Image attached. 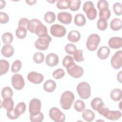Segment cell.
I'll return each mask as SVG.
<instances>
[{
	"label": "cell",
	"mask_w": 122,
	"mask_h": 122,
	"mask_svg": "<svg viewBox=\"0 0 122 122\" xmlns=\"http://www.w3.org/2000/svg\"><path fill=\"white\" fill-rule=\"evenodd\" d=\"M74 94L71 91H67L62 93L61 97L60 104L64 110L70 109L74 101Z\"/></svg>",
	"instance_id": "6da1fadb"
},
{
	"label": "cell",
	"mask_w": 122,
	"mask_h": 122,
	"mask_svg": "<svg viewBox=\"0 0 122 122\" xmlns=\"http://www.w3.org/2000/svg\"><path fill=\"white\" fill-rule=\"evenodd\" d=\"M77 92L82 99L89 98L91 93V88L90 84L85 81L80 82L77 87Z\"/></svg>",
	"instance_id": "7a4b0ae2"
},
{
	"label": "cell",
	"mask_w": 122,
	"mask_h": 122,
	"mask_svg": "<svg viewBox=\"0 0 122 122\" xmlns=\"http://www.w3.org/2000/svg\"><path fill=\"white\" fill-rule=\"evenodd\" d=\"M83 10L90 20H93L96 18L97 12L96 9L94 8V4L92 1H86L83 4Z\"/></svg>",
	"instance_id": "3957f363"
},
{
	"label": "cell",
	"mask_w": 122,
	"mask_h": 122,
	"mask_svg": "<svg viewBox=\"0 0 122 122\" xmlns=\"http://www.w3.org/2000/svg\"><path fill=\"white\" fill-rule=\"evenodd\" d=\"M100 42V37L97 34L90 35L86 41V47L90 51L96 50Z\"/></svg>",
	"instance_id": "277c9868"
},
{
	"label": "cell",
	"mask_w": 122,
	"mask_h": 122,
	"mask_svg": "<svg viewBox=\"0 0 122 122\" xmlns=\"http://www.w3.org/2000/svg\"><path fill=\"white\" fill-rule=\"evenodd\" d=\"M91 105L94 110L97 111L102 115L108 109L102 99L99 97L94 98L91 102Z\"/></svg>",
	"instance_id": "5b68a950"
},
{
	"label": "cell",
	"mask_w": 122,
	"mask_h": 122,
	"mask_svg": "<svg viewBox=\"0 0 122 122\" xmlns=\"http://www.w3.org/2000/svg\"><path fill=\"white\" fill-rule=\"evenodd\" d=\"M51 41V38L49 35L44 37H41L36 41L35 46L36 49L39 50L44 51L48 48L49 44Z\"/></svg>",
	"instance_id": "8992f818"
},
{
	"label": "cell",
	"mask_w": 122,
	"mask_h": 122,
	"mask_svg": "<svg viewBox=\"0 0 122 122\" xmlns=\"http://www.w3.org/2000/svg\"><path fill=\"white\" fill-rule=\"evenodd\" d=\"M50 118L56 122H63L65 120V115L57 108L52 107L49 111Z\"/></svg>",
	"instance_id": "52a82bcc"
},
{
	"label": "cell",
	"mask_w": 122,
	"mask_h": 122,
	"mask_svg": "<svg viewBox=\"0 0 122 122\" xmlns=\"http://www.w3.org/2000/svg\"><path fill=\"white\" fill-rule=\"evenodd\" d=\"M66 69L68 74L74 78H80L84 73V70L83 68L78 66L75 63L70 68Z\"/></svg>",
	"instance_id": "ba28073f"
},
{
	"label": "cell",
	"mask_w": 122,
	"mask_h": 122,
	"mask_svg": "<svg viewBox=\"0 0 122 122\" xmlns=\"http://www.w3.org/2000/svg\"><path fill=\"white\" fill-rule=\"evenodd\" d=\"M41 106V103L40 100L34 98L30 100L29 103V112L30 115H34L40 112Z\"/></svg>",
	"instance_id": "9c48e42d"
},
{
	"label": "cell",
	"mask_w": 122,
	"mask_h": 122,
	"mask_svg": "<svg viewBox=\"0 0 122 122\" xmlns=\"http://www.w3.org/2000/svg\"><path fill=\"white\" fill-rule=\"evenodd\" d=\"M11 83L12 86L16 90L22 89L25 85L24 79L19 74H15L12 76L11 78Z\"/></svg>",
	"instance_id": "30bf717a"
},
{
	"label": "cell",
	"mask_w": 122,
	"mask_h": 122,
	"mask_svg": "<svg viewBox=\"0 0 122 122\" xmlns=\"http://www.w3.org/2000/svg\"><path fill=\"white\" fill-rule=\"evenodd\" d=\"M50 32L51 34L54 37H62L65 35L66 30L63 26L55 24L51 27Z\"/></svg>",
	"instance_id": "8fae6325"
},
{
	"label": "cell",
	"mask_w": 122,
	"mask_h": 122,
	"mask_svg": "<svg viewBox=\"0 0 122 122\" xmlns=\"http://www.w3.org/2000/svg\"><path fill=\"white\" fill-rule=\"evenodd\" d=\"M111 63L112 67L116 69H120L122 65V51H117L113 55L111 60Z\"/></svg>",
	"instance_id": "7c38bea8"
},
{
	"label": "cell",
	"mask_w": 122,
	"mask_h": 122,
	"mask_svg": "<svg viewBox=\"0 0 122 122\" xmlns=\"http://www.w3.org/2000/svg\"><path fill=\"white\" fill-rule=\"evenodd\" d=\"M27 77L29 81L34 84L41 83L44 79V77L42 74L35 71L30 72L28 74Z\"/></svg>",
	"instance_id": "4fadbf2b"
},
{
	"label": "cell",
	"mask_w": 122,
	"mask_h": 122,
	"mask_svg": "<svg viewBox=\"0 0 122 122\" xmlns=\"http://www.w3.org/2000/svg\"><path fill=\"white\" fill-rule=\"evenodd\" d=\"M57 19L60 22L65 24L71 23L72 20V15L67 12H61L58 14Z\"/></svg>",
	"instance_id": "5bb4252c"
},
{
	"label": "cell",
	"mask_w": 122,
	"mask_h": 122,
	"mask_svg": "<svg viewBox=\"0 0 122 122\" xmlns=\"http://www.w3.org/2000/svg\"><path fill=\"white\" fill-rule=\"evenodd\" d=\"M45 61L48 66L50 67L55 66L59 62L58 56L55 53H51L47 55Z\"/></svg>",
	"instance_id": "9a60e30c"
},
{
	"label": "cell",
	"mask_w": 122,
	"mask_h": 122,
	"mask_svg": "<svg viewBox=\"0 0 122 122\" xmlns=\"http://www.w3.org/2000/svg\"><path fill=\"white\" fill-rule=\"evenodd\" d=\"M108 45L112 49H119L122 46V39L121 37H113L110 38Z\"/></svg>",
	"instance_id": "2e32d148"
},
{
	"label": "cell",
	"mask_w": 122,
	"mask_h": 122,
	"mask_svg": "<svg viewBox=\"0 0 122 122\" xmlns=\"http://www.w3.org/2000/svg\"><path fill=\"white\" fill-rule=\"evenodd\" d=\"M1 52L4 57L9 58L13 55L14 53V49L12 46L9 44H7L2 47Z\"/></svg>",
	"instance_id": "e0dca14e"
},
{
	"label": "cell",
	"mask_w": 122,
	"mask_h": 122,
	"mask_svg": "<svg viewBox=\"0 0 122 122\" xmlns=\"http://www.w3.org/2000/svg\"><path fill=\"white\" fill-rule=\"evenodd\" d=\"M122 116V113L119 111L109 110L104 116L106 119L112 121H115L119 119Z\"/></svg>",
	"instance_id": "ac0fdd59"
},
{
	"label": "cell",
	"mask_w": 122,
	"mask_h": 122,
	"mask_svg": "<svg viewBox=\"0 0 122 122\" xmlns=\"http://www.w3.org/2000/svg\"><path fill=\"white\" fill-rule=\"evenodd\" d=\"M110 53V49L107 46H102L97 51V56L101 60H105L108 58Z\"/></svg>",
	"instance_id": "d6986e66"
},
{
	"label": "cell",
	"mask_w": 122,
	"mask_h": 122,
	"mask_svg": "<svg viewBox=\"0 0 122 122\" xmlns=\"http://www.w3.org/2000/svg\"><path fill=\"white\" fill-rule=\"evenodd\" d=\"M35 33L39 37H44L48 35V30L47 27L42 23L40 24L36 28Z\"/></svg>",
	"instance_id": "ffe728a7"
},
{
	"label": "cell",
	"mask_w": 122,
	"mask_h": 122,
	"mask_svg": "<svg viewBox=\"0 0 122 122\" xmlns=\"http://www.w3.org/2000/svg\"><path fill=\"white\" fill-rule=\"evenodd\" d=\"M1 107H2L7 111L13 109L14 107V102L11 97L4 98L3 101L1 102Z\"/></svg>",
	"instance_id": "44dd1931"
},
{
	"label": "cell",
	"mask_w": 122,
	"mask_h": 122,
	"mask_svg": "<svg viewBox=\"0 0 122 122\" xmlns=\"http://www.w3.org/2000/svg\"><path fill=\"white\" fill-rule=\"evenodd\" d=\"M56 87L55 82L52 80H47L43 84V89L47 92H53Z\"/></svg>",
	"instance_id": "7402d4cb"
},
{
	"label": "cell",
	"mask_w": 122,
	"mask_h": 122,
	"mask_svg": "<svg viewBox=\"0 0 122 122\" xmlns=\"http://www.w3.org/2000/svg\"><path fill=\"white\" fill-rule=\"evenodd\" d=\"M41 23V22L40 20L37 19H32L29 21L27 29L30 32L35 33L37 27Z\"/></svg>",
	"instance_id": "603a6c76"
},
{
	"label": "cell",
	"mask_w": 122,
	"mask_h": 122,
	"mask_svg": "<svg viewBox=\"0 0 122 122\" xmlns=\"http://www.w3.org/2000/svg\"><path fill=\"white\" fill-rule=\"evenodd\" d=\"M82 117L87 122H92L95 118V114L90 109L84 110L82 113Z\"/></svg>",
	"instance_id": "cb8c5ba5"
},
{
	"label": "cell",
	"mask_w": 122,
	"mask_h": 122,
	"mask_svg": "<svg viewBox=\"0 0 122 122\" xmlns=\"http://www.w3.org/2000/svg\"><path fill=\"white\" fill-rule=\"evenodd\" d=\"M81 38V34L77 30H73L71 31L68 35V39L72 42H76Z\"/></svg>",
	"instance_id": "d4e9b609"
},
{
	"label": "cell",
	"mask_w": 122,
	"mask_h": 122,
	"mask_svg": "<svg viewBox=\"0 0 122 122\" xmlns=\"http://www.w3.org/2000/svg\"><path fill=\"white\" fill-rule=\"evenodd\" d=\"M110 97L113 101L116 102L120 101L122 97V90L118 88L114 89L111 92Z\"/></svg>",
	"instance_id": "484cf974"
},
{
	"label": "cell",
	"mask_w": 122,
	"mask_h": 122,
	"mask_svg": "<svg viewBox=\"0 0 122 122\" xmlns=\"http://www.w3.org/2000/svg\"><path fill=\"white\" fill-rule=\"evenodd\" d=\"M74 22L78 26H83L85 24L86 20L85 17L83 14L79 13L75 16Z\"/></svg>",
	"instance_id": "4316f807"
},
{
	"label": "cell",
	"mask_w": 122,
	"mask_h": 122,
	"mask_svg": "<svg viewBox=\"0 0 122 122\" xmlns=\"http://www.w3.org/2000/svg\"><path fill=\"white\" fill-rule=\"evenodd\" d=\"M110 27L112 30L118 31L122 28V20L118 18H114L110 23Z\"/></svg>",
	"instance_id": "83f0119b"
},
{
	"label": "cell",
	"mask_w": 122,
	"mask_h": 122,
	"mask_svg": "<svg viewBox=\"0 0 122 122\" xmlns=\"http://www.w3.org/2000/svg\"><path fill=\"white\" fill-rule=\"evenodd\" d=\"M10 65L8 61L5 60H0V74L2 75L6 73L9 69Z\"/></svg>",
	"instance_id": "f1b7e54d"
},
{
	"label": "cell",
	"mask_w": 122,
	"mask_h": 122,
	"mask_svg": "<svg viewBox=\"0 0 122 122\" xmlns=\"http://www.w3.org/2000/svg\"><path fill=\"white\" fill-rule=\"evenodd\" d=\"M81 1L79 0H69L68 8L71 10L75 11L78 10L80 7Z\"/></svg>",
	"instance_id": "f546056e"
},
{
	"label": "cell",
	"mask_w": 122,
	"mask_h": 122,
	"mask_svg": "<svg viewBox=\"0 0 122 122\" xmlns=\"http://www.w3.org/2000/svg\"><path fill=\"white\" fill-rule=\"evenodd\" d=\"M27 29L23 27H19L16 30V35L17 37L20 39L25 38L27 35Z\"/></svg>",
	"instance_id": "4dcf8cb0"
},
{
	"label": "cell",
	"mask_w": 122,
	"mask_h": 122,
	"mask_svg": "<svg viewBox=\"0 0 122 122\" xmlns=\"http://www.w3.org/2000/svg\"><path fill=\"white\" fill-rule=\"evenodd\" d=\"M44 19L46 22L50 24L52 23L56 19V15L52 11H48L44 14Z\"/></svg>",
	"instance_id": "1f68e13d"
},
{
	"label": "cell",
	"mask_w": 122,
	"mask_h": 122,
	"mask_svg": "<svg viewBox=\"0 0 122 122\" xmlns=\"http://www.w3.org/2000/svg\"><path fill=\"white\" fill-rule=\"evenodd\" d=\"M74 63L72 57L69 55H66L62 60V65L66 69L70 68Z\"/></svg>",
	"instance_id": "d6a6232c"
},
{
	"label": "cell",
	"mask_w": 122,
	"mask_h": 122,
	"mask_svg": "<svg viewBox=\"0 0 122 122\" xmlns=\"http://www.w3.org/2000/svg\"><path fill=\"white\" fill-rule=\"evenodd\" d=\"M2 41L3 43L5 44H10L11 43L13 40V36L12 34L9 32H7L4 33L1 36Z\"/></svg>",
	"instance_id": "836d02e7"
},
{
	"label": "cell",
	"mask_w": 122,
	"mask_h": 122,
	"mask_svg": "<svg viewBox=\"0 0 122 122\" xmlns=\"http://www.w3.org/2000/svg\"><path fill=\"white\" fill-rule=\"evenodd\" d=\"M111 14V12L109 8H105L100 10L99 16L100 18H103L107 20L110 18Z\"/></svg>",
	"instance_id": "e575fe53"
},
{
	"label": "cell",
	"mask_w": 122,
	"mask_h": 122,
	"mask_svg": "<svg viewBox=\"0 0 122 122\" xmlns=\"http://www.w3.org/2000/svg\"><path fill=\"white\" fill-rule=\"evenodd\" d=\"M74 108L76 111L78 112H81L85 109V105L84 102L80 100H77L74 103Z\"/></svg>",
	"instance_id": "d590c367"
},
{
	"label": "cell",
	"mask_w": 122,
	"mask_h": 122,
	"mask_svg": "<svg viewBox=\"0 0 122 122\" xmlns=\"http://www.w3.org/2000/svg\"><path fill=\"white\" fill-rule=\"evenodd\" d=\"M26 108V106L25 103L23 102H20L16 105L15 108V110L17 114L20 116L25 112Z\"/></svg>",
	"instance_id": "8d00e7d4"
},
{
	"label": "cell",
	"mask_w": 122,
	"mask_h": 122,
	"mask_svg": "<svg viewBox=\"0 0 122 122\" xmlns=\"http://www.w3.org/2000/svg\"><path fill=\"white\" fill-rule=\"evenodd\" d=\"M13 94V91L10 87H5L2 89L1 96L3 99L7 97H12Z\"/></svg>",
	"instance_id": "74e56055"
},
{
	"label": "cell",
	"mask_w": 122,
	"mask_h": 122,
	"mask_svg": "<svg viewBox=\"0 0 122 122\" xmlns=\"http://www.w3.org/2000/svg\"><path fill=\"white\" fill-rule=\"evenodd\" d=\"M33 59L35 63L40 64L43 62L44 60V55L42 52H37L33 55Z\"/></svg>",
	"instance_id": "f35d334b"
},
{
	"label": "cell",
	"mask_w": 122,
	"mask_h": 122,
	"mask_svg": "<svg viewBox=\"0 0 122 122\" xmlns=\"http://www.w3.org/2000/svg\"><path fill=\"white\" fill-rule=\"evenodd\" d=\"M97 28L101 30H104L106 29L108 26V23L106 20L103 18H100L97 23Z\"/></svg>",
	"instance_id": "ab89813d"
},
{
	"label": "cell",
	"mask_w": 122,
	"mask_h": 122,
	"mask_svg": "<svg viewBox=\"0 0 122 122\" xmlns=\"http://www.w3.org/2000/svg\"><path fill=\"white\" fill-rule=\"evenodd\" d=\"M22 63L20 60H17L14 61L11 66V71L14 73L18 72L21 69Z\"/></svg>",
	"instance_id": "60d3db41"
},
{
	"label": "cell",
	"mask_w": 122,
	"mask_h": 122,
	"mask_svg": "<svg viewBox=\"0 0 122 122\" xmlns=\"http://www.w3.org/2000/svg\"><path fill=\"white\" fill-rule=\"evenodd\" d=\"M30 118L32 122H41L43 120L44 115L42 112H40L34 115H30Z\"/></svg>",
	"instance_id": "b9f144b4"
},
{
	"label": "cell",
	"mask_w": 122,
	"mask_h": 122,
	"mask_svg": "<svg viewBox=\"0 0 122 122\" xmlns=\"http://www.w3.org/2000/svg\"><path fill=\"white\" fill-rule=\"evenodd\" d=\"M74 60L77 62L82 61L84 60L83 57V51L81 50H76L73 54Z\"/></svg>",
	"instance_id": "7bdbcfd3"
},
{
	"label": "cell",
	"mask_w": 122,
	"mask_h": 122,
	"mask_svg": "<svg viewBox=\"0 0 122 122\" xmlns=\"http://www.w3.org/2000/svg\"><path fill=\"white\" fill-rule=\"evenodd\" d=\"M65 50L67 53L69 54H73L77 50L76 47L72 43H68L65 47Z\"/></svg>",
	"instance_id": "ee69618b"
},
{
	"label": "cell",
	"mask_w": 122,
	"mask_h": 122,
	"mask_svg": "<svg viewBox=\"0 0 122 122\" xmlns=\"http://www.w3.org/2000/svg\"><path fill=\"white\" fill-rule=\"evenodd\" d=\"M64 75L65 72L62 69H57L52 73V76L55 79H60L63 77Z\"/></svg>",
	"instance_id": "f6af8a7d"
},
{
	"label": "cell",
	"mask_w": 122,
	"mask_h": 122,
	"mask_svg": "<svg viewBox=\"0 0 122 122\" xmlns=\"http://www.w3.org/2000/svg\"><path fill=\"white\" fill-rule=\"evenodd\" d=\"M69 0H59L56 6L59 9H67L68 8Z\"/></svg>",
	"instance_id": "bcb514c9"
},
{
	"label": "cell",
	"mask_w": 122,
	"mask_h": 122,
	"mask_svg": "<svg viewBox=\"0 0 122 122\" xmlns=\"http://www.w3.org/2000/svg\"><path fill=\"white\" fill-rule=\"evenodd\" d=\"M113 10L114 13L118 16L121 15L122 14V5L119 2L114 3L113 5Z\"/></svg>",
	"instance_id": "7dc6e473"
},
{
	"label": "cell",
	"mask_w": 122,
	"mask_h": 122,
	"mask_svg": "<svg viewBox=\"0 0 122 122\" xmlns=\"http://www.w3.org/2000/svg\"><path fill=\"white\" fill-rule=\"evenodd\" d=\"M7 116L11 120L17 119L20 116L17 114L16 112H15V108L11 110L7 111Z\"/></svg>",
	"instance_id": "c3c4849f"
},
{
	"label": "cell",
	"mask_w": 122,
	"mask_h": 122,
	"mask_svg": "<svg viewBox=\"0 0 122 122\" xmlns=\"http://www.w3.org/2000/svg\"><path fill=\"white\" fill-rule=\"evenodd\" d=\"M9 20V17L8 15L3 12H0V23L1 24H5Z\"/></svg>",
	"instance_id": "681fc988"
},
{
	"label": "cell",
	"mask_w": 122,
	"mask_h": 122,
	"mask_svg": "<svg viewBox=\"0 0 122 122\" xmlns=\"http://www.w3.org/2000/svg\"><path fill=\"white\" fill-rule=\"evenodd\" d=\"M97 8L100 10L102 9L105 8H108L109 7V4L108 1L105 0H101L98 1L97 3Z\"/></svg>",
	"instance_id": "f907efd6"
},
{
	"label": "cell",
	"mask_w": 122,
	"mask_h": 122,
	"mask_svg": "<svg viewBox=\"0 0 122 122\" xmlns=\"http://www.w3.org/2000/svg\"><path fill=\"white\" fill-rule=\"evenodd\" d=\"M29 21V20L27 18H21L19 20V22L18 23V26L27 29V26H28Z\"/></svg>",
	"instance_id": "816d5d0a"
},
{
	"label": "cell",
	"mask_w": 122,
	"mask_h": 122,
	"mask_svg": "<svg viewBox=\"0 0 122 122\" xmlns=\"http://www.w3.org/2000/svg\"><path fill=\"white\" fill-rule=\"evenodd\" d=\"M37 0H26V2L29 5H34L36 2Z\"/></svg>",
	"instance_id": "f5cc1de1"
},
{
	"label": "cell",
	"mask_w": 122,
	"mask_h": 122,
	"mask_svg": "<svg viewBox=\"0 0 122 122\" xmlns=\"http://www.w3.org/2000/svg\"><path fill=\"white\" fill-rule=\"evenodd\" d=\"M122 71H120L119 73L117 74V80L118 81H119L120 82L122 83Z\"/></svg>",
	"instance_id": "db71d44e"
},
{
	"label": "cell",
	"mask_w": 122,
	"mask_h": 122,
	"mask_svg": "<svg viewBox=\"0 0 122 122\" xmlns=\"http://www.w3.org/2000/svg\"><path fill=\"white\" fill-rule=\"evenodd\" d=\"M6 5V2L4 0H0V9H2L3 8H4V7Z\"/></svg>",
	"instance_id": "11a10c76"
}]
</instances>
